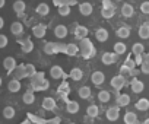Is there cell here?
<instances>
[{"instance_id": "1", "label": "cell", "mask_w": 149, "mask_h": 124, "mask_svg": "<svg viewBox=\"0 0 149 124\" xmlns=\"http://www.w3.org/2000/svg\"><path fill=\"white\" fill-rule=\"evenodd\" d=\"M111 88L113 89H116L117 92L120 91V89H123L124 86H126V79H124V76H121V75H117V76H114L113 79H111Z\"/></svg>"}, {"instance_id": "2", "label": "cell", "mask_w": 149, "mask_h": 124, "mask_svg": "<svg viewBox=\"0 0 149 124\" xmlns=\"http://www.w3.org/2000/svg\"><path fill=\"white\" fill-rule=\"evenodd\" d=\"M105 117L108 121H117L118 117H120V107H110L105 112Z\"/></svg>"}, {"instance_id": "3", "label": "cell", "mask_w": 149, "mask_h": 124, "mask_svg": "<svg viewBox=\"0 0 149 124\" xmlns=\"http://www.w3.org/2000/svg\"><path fill=\"white\" fill-rule=\"evenodd\" d=\"M101 61H102L105 66H111V64H114L116 61H117V54H116V53H110V51H107V53L102 54Z\"/></svg>"}, {"instance_id": "4", "label": "cell", "mask_w": 149, "mask_h": 124, "mask_svg": "<svg viewBox=\"0 0 149 124\" xmlns=\"http://www.w3.org/2000/svg\"><path fill=\"white\" fill-rule=\"evenodd\" d=\"M78 10H79V13H81L82 16H89V15H92V12H94V6H92L91 3H88V2H84V3H81V5L78 6Z\"/></svg>"}, {"instance_id": "5", "label": "cell", "mask_w": 149, "mask_h": 124, "mask_svg": "<svg viewBox=\"0 0 149 124\" xmlns=\"http://www.w3.org/2000/svg\"><path fill=\"white\" fill-rule=\"evenodd\" d=\"M45 34H47V26L42 25V24H38V25H35V26L32 28V35H34L35 38H38V39L44 38Z\"/></svg>"}, {"instance_id": "6", "label": "cell", "mask_w": 149, "mask_h": 124, "mask_svg": "<svg viewBox=\"0 0 149 124\" xmlns=\"http://www.w3.org/2000/svg\"><path fill=\"white\" fill-rule=\"evenodd\" d=\"M50 76L53 78V79H63V78H66V75H64V72H63V69H61V66H51V69H50Z\"/></svg>"}, {"instance_id": "7", "label": "cell", "mask_w": 149, "mask_h": 124, "mask_svg": "<svg viewBox=\"0 0 149 124\" xmlns=\"http://www.w3.org/2000/svg\"><path fill=\"white\" fill-rule=\"evenodd\" d=\"M91 80H92V83H94L95 86H100V85H102V83L105 82V75H104L102 72L97 70V72H94V73L91 75Z\"/></svg>"}, {"instance_id": "8", "label": "cell", "mask_w": 149, "mask_h": 124, "mask_svg": "<svg viewBox=\"0 0 149 124\" xmlns=\"http://www.w3.org/2000/svg\"><path fill=\"white\" fill-rule=\"evenodd\" d=\"M3 67L6 69L8 73H12V72L15 70V67H16V60H15V57H6V58L3 60Z\"/></svg>"}, {"instance_id": "9", "label": "cell", "mask_w": 149, "mask_h": 124, "mask_svg": "<svg viewBox=\"0 0 149 124\" xmlns=\"http://www.w3.org/2000/svg\"><path fill=\"white\" fill-rule=\"evenodd\" d=\"M67 34H69V29H67V26H66V25H57V26L54 28V35H56L58 39L66 38V37H67Z\"/></svg>"}, {"instance_id": "10", "label": "cell", "mask_w": 149, "mask_h": 124, "mask_svg": "<svg viewBox=\"0 0 149 124\" xmlns=\"http://www.w3.org/2000/svg\"><path fill=\"white\" fill-rule=\"evenodd\" d=\"M130 88H132V91L134 92V94H140V92H143V89H145V85H143V82L142 80H139V79H133L132 82H130Z\"/></svg>"}, {"instance_id": "11", "label": "cell", "mask_w": 149, "mask_h": 124, "mask_svg": "<svg viewBox=\"0 0 149 124\" xmlns=\"http://www.w3.org/2000/svg\"><path fill=\"white\" fill-rule=\"evenodd\" d=\"M108 37H110V34H108V31H107L105 28H98V29L95 31V38H97L100 42H105V41L108 39Z\"/></svg>"}, {"instance_id": "12", "label": "cell", "mask_w": 149, "mask_h": 124, "mask_svg": "<svg viewBox=\"0 0 149 124\" xmlns=\"http://www.w3.org/2000/svg\"><path fill=\"white\" fill-rule=\"evenodd\" d=\"M42 108L47 111H54L56 109V99L51 96H47L42 99Z\"/></svg>"}, {"instance_id": "13", "label": "cell", "mask_w": 149, "mask_h": 124, "mask_svg": "<svg viewBox=\"0 0 149 124\" xmlns=\"http://www.w3.org/2000/svg\"><path fill=\"white\" fill-rule=\"evenodd\" d=\"M79 102L78 101H67V104H66V111L69 112V114H78L79 112Z\"/></svg>"}, {"instance_id": "14", "label": "cell", "mask_w": 149, "mask_h": 124, "mask_svg": "<svg viewBox=\"0 0 149 124\" xmlns=\"http://www.w3.org/2000/svg\"><path fill=\"white\" fill-rule=\"evenodd\" d=\"M116 102H117V105H118L120 108H121V107H127V105L130 104V96H129L127 94H118Z\"/></svg>"}, {"instance_id": "15", "label": "cell", "mask_w": 149, "mask_h": 124, "mask_svg": "<svg viewBox=\"0 0 149 124\" xmlns=\"http://www.w3.org/2000/svg\"><path fill=\"white\" fill-rule=\"evenodd\" d=\"M69 78H70L72 80H74V82H78V80H81V79L84 78V72H82L79 67H73V69L70 70V73H69Z\"/></svg>"}, {"instance_id": "16", "label": "cell", "mask_w": 149, "mask_h": 124, "mask_svg": "<svg viewBox=\"0 0 149 124\" xmlns=\"http://www.w3.org/2000/svg\"><path fill=\"white\" fill-rule=\"evenodd\" d=\"M24 25H22V22H19V21H15L12 25H10V32L13 34V35H21V34H24Z\"/></svg>"}, {"instance_id": "17", "label": "cell", "mask_w": 149, "mask_h": 124, "mask_svg": "<svg viewBox=\"0 0 149 124\" xmlns=\"http://www.w3.org/2000/svg\"><path fill=\"white\" fill-rule=\"evenodd\" d=\"M21 50H22V53H25V54L32 53V51H34V42H32L29 38H26L24 42L21 41Z\"/></svg>"}, {"instance_id": "18", "label": "cell", "mask_w": 149, "mask_h": 124, "mask_svg": "<svg viewBox=\"0 0 149 124\" xmlns=\"http://www.w3.org/2000/svg\"><path fill=\"white\" fill-rule=\"evenodd\" d=\"M121 15H123L124 18H132V16L134 15V8H133L132 5H129V3H124V5L121 6Z\"/></svg>"}, {"instance_id": "19", "label": "cell", "mask_w": 149, "mask_h": 124, "mask_svg": "<svg viewBox=\"0 0 149 124\" xmlns=\"http://www.w3.org/2000/svg\"><path fill=\"white\" fill-rule=\"evenodd\" d=\"M8 89H9V92H12V94L19 92V89H21V80H19V79H12V80H9Z\"/></svg>"}, {"instance_id": "20", "label": "cell", "mask_w": 149, "mask_h": 124, "mask_svg": "<svg viewBox=\"0 0 149 124\" xmlns=\"http://www.w3.org/2000/svg\"><path fill=\"white\" fill-rule=\"evenodd\" d=\"M78 51H79V47H78L76 44H73V42H70V44H67V45L64 47V54H67V55H70V57L76 55Z\"/></svg>"}, {"instance_id": "21", "label": "cell", "mask_w": 149, "mask_h": 124, "mask_svg": "<svg viewBox=\"0 0 149 124\" xmlns=\"http://www.w3.org/2000/svg\"><path fill=\"white\" fill-rule=\"evenodd\" d=\"M78 95H79L82 99H89V98L92 96V89H91L89 86H82V88H79Z\"/></svg>"}, {"instance_id": "22", "label": "cell", "mask_w": 149, "mask_h": 124, "mask_svg": "<svg viewBox=\"0 0 149 124\" xmlns=\"http://www.w3.org/2000/svg\"><path fill=\"white\" fill-rule=\"evenodd\" d=\"M136 109H139V111H142V112H145V111H148L149 109V99H146V98H140L137 102H136Z\"/></svg>"}, {"instance_id": "23", "label": "cell", "mask_w": 149, "mask_h": 124, "mask_svg": "<svg viewBox=\"0 0 149 124\" xmlns=\"http://www.w3.org/2000/svg\"><path fill=\"white\" fill-rule=\"evenodd\" d=\"M25 9H26V5H25L24 0H16V2L13 3V10H15V13L22 15V13L25 12Z\"/></svg>"}, {"instance_id": "24", "label": "cell", "mask_w": 149, "mask_h": 124, "mask_svg": "<svg viewBox=\"0 0 149 124\" xmlns=\"http://www.w3.org/2000/svg\"><path fill=\"white\" fill-rule=\"evenodd\" d=\"M116 15V8H102L101 9V16L104 19H111Z\"/></svg>"}, {"instance_id": "25", "label": "cell", "mask_w": 149, "mask_h": 124, "mask_svg": "<svg viewBox=\"0 0 149 124\" xmlns=\"http://www.w3.org/2000/svg\"><path fill=\"white\" fill-rule=\"evenodd\" d=\"M57 12H58V15H60V16H69V15L72 13V8H70L69 5L63 3V5L57 6Z\"/></svg>"}, {"instance_id": "26", "label": "cell", "mask_w": 149, "mask_h": 124, "mask_svg": "<svg viewBox=\"0 0 149 124\" xmlns=\"http://www.w3.org/2000/svg\"><path fill=\"white\" fill-rule=\"evenodd\" d=\"M116 34H117V37L121 38V39L129 38V37H130V28H129V26H120V28L116 31Z\"/></svg>"}, {"instance_id": "27", "label": "cell", "mask_w": 149, "mask_h": 124, "mask_svg": "<svg viewBox=\"0 0 149 124\" xmlns=\"http://www.w3.org/2000/svg\"><path fill=\"white\" fill-rule=\"evenodd\" d=\"M123 120H124L126 124H136L137 123V115L134 112H132V111H127L124 114V118Z\"/></svg>"}, {"instance_id": "28", "label": "cell", "mask_w": 149, "mask_h": 124, "mask_svg": "<svg viewBox=\"0 0 149 124\" xmlns=\"http://www.w3.org/2000/svg\"><path fill=\"white\" fill-rule=\"evenodd\" d=\"M37 13L38 15H41V16H45V15H48L50 13V6L47 5V3H40L38 6H37Z\"/></svg>"}, {"instance_id": "29", "label": "cell", "mask_w": 149, "mask_h": 124, "mask_svg": "<svg viewBox=\"0 0 149 124\" xmlns=\"http://www.w3.org/2000/svg\"><path fill=\"white\" fill-rule=\"evenodd\" d=\"M15 76H16V79H24V78H26V72H25V64H21V66H16L15 67Z\"/></svg>"}, {"instance_id": "30", "label": "cell", "mask_w": 149, "mask_h": 124, "mask_svg": "<svg viewBox=\"0 0 149 124\" xmlns=\"http://www.w3.org/2000/svg\"><path fill=\"white\" fill-rule=\"evenodd\" d=\"M22 101H24L26 105L34 104V102H35V95H34V92H31V91L25 92V94H24V96H22Z\"/></svg>"}, {"instance_id": "31", "label": "cell", "mask_w": 149, "mask_h": 124, "mask_svg": "<svg viewBox=\"0 0 149 124\" xmlns=\"http://www.w3.org/2000/svg\"><path fill=\"white\" fill-rule=\"evenodd\" d=\"M44 53H45V54H48V55L56 54V44H54V42H51V41L45 42V44H44Z\"/></svg>"}, {"instance_id": "32", "label": "cell", "mask_w": 149, "mask_h": 124, "mask_svg": "<svg viewBox=\"0 0 149 124\" xmlns=\"http://www.w3.org/2000/svg\"><path fill=\"white\" fill-rule=\"evenodd\" d=\"M110 98H111V95H110L108 91H100L98 92V101L100 102L107 104V102H110Z\"/></svg>"}, {"instance_id": "33", "label": "cell", "mask_w": 149, "mask_h": 124, "mask_svg": "<svg viewBox=\"0 0 149 124\" xmlns=\"http://www.w3.org/2000/svg\"><path fill=\"white\" fill-rule=\"evenodd\" d=\"M139 37L142 39H148L149 38V24H145L139 28Z\"/></svg>"}, {"instance_id": "34", "label": "cell", "mask_w": 149, "mask_h": 124, "mask_svg": "<svg viewBox=\"0 0 149 124\" xmlns=\"http://www.w3.org/2000/svg\"><path fill=\"white\" fill-rule=\"evenodd\" d=\"M126 51H127V47H126L124 42H116V44H114V53H116L117 55L124 54Z\"/></svg>"}, {"instance_id": "35", "label": "cell", "mask_w": 149, "mask_h": 124, "mask_svg": "<svg viewBox=\"0 0 149 124\" xmlns=\"http://www.w3.org/2000/svg\"><path fill=\"white\" fill-rule=\"evenodd\" d=\"M98 112H100V108L97 107V105H89L88 108H86V114H88V117H92V118H95L97 115H98Z\"/></svg>"}, {"instance_id": "36", "label": "cell", "mask_w": 149, "mask_h": 124, "mask_svg": "<svg viewBox=\"0 0 149 124\" xmlns=\"http://www.w3.org/2000/svg\"><path fill=\"white\" fill-rule=\"evenodd\" d=\"M15 108L13 107H5V109H3V115H5V118H8V120H10V118H13L15 117Z\"/></svg>"}, {"instance_id": "37", "label": "cell", "mask_w": 149, "mask_h": 124, "mask_svg": "<svg viewBox=\"0 0 149 124\" xmlns=\"http://www.w3.org/2000/svg\"><path fill=\"white\" fill-rule=\"evenodd\" d=\"M74 34H76V37L78 38H85L86 35H88V28L86 26H78L76 28V32H74Z\"/></svg>"}, {"instance_id": "38", "label": "cell", "mask_w": 149, "mask_h": 124, "mask_svg": "<svg viewBox=\"0 0 149 124\" xmlns=\"http://www.w3.org/2000/svg\"><path fill=\"white\" fill-rule=\"evenodd\" d=\"M132 53L136 55V54H142V53H145V47H143V44H140V42H136V44H133V47H132Z\"/></svg>"}, {"instance_id": "39", "label": "cell", "mask_w": 149, "mask_h": 124, "mask_svg": "<svg viewBox=\"0 0 149 124\" xmlns=\"http://www.w3.org/2000/svg\"><path fill=\"white\" fill-rule=\"evenodd\" d=\"M25 72H26V78H31L35 72H37V69H35V66L34 64H25Z\"/></svg>"}, {"instance_id": "40", "label": "cell", "mask_w": 149, "mask_h": 124, "mask_svg": "<svg viewBox=\"0 0 149 124\" xmlns=\"http://www.w3.org/2000/svg\"><path fill=\"white\" fill-rule=\"evenodd\" d=\"M140 72L145 75H149V61H143L140 64Z\"/></svg>"}, {"instance_id": "41", "label": "cell", "mask_w": 149, "mask_h": 124, "mask_svg": "<svg viewBox=\"0 0 149 124\" xmlns=\"http://www.w3.org/2000/svg\"><path fill=\"white\" fill-rule=\"evenodd\" d=\"M140 12L145 15H149V2H143L140 5Z\"/></svg>"}, {"instance_id": "42", "label": "cell", "mask_w": 149, "mask_h": 124, "mask_svg": "<svg viewBox=\"0 0 149 124\" xmlns=\"http://www.w3.org/2000/svg\"><path fill=\"white\" fill-rule=\"evenodd\" d=\"M32 80H42L44 79V72H35L32 76H31Z\"/></svg>"}, {"instance_id": "43", "label": "cell", "mask_w": 149, "mask_h": 124, "mask_svg": "<svg viewBox=\"0 0 149 124\" xmlns=\"http://www.w3.org/2000/svg\"><path fill=\"white\" fill-rule=\"evenodd\" d=\"M6 45H8V37L0 34V48H5Z\"/></svg>"}, {"instance_id": "44", "label": "cell", "mask_w": 149, "mask_h": 124, "mask_svg": "<svg viewBox=\"0 0 149 124\" xmlns=\"http://www.w3.org/2000/svg\"><path fill=\"white\" fill-rule=\"evenodd\" d=\"M120 75L121 76H130V69L127 67V66H121V69H120Z\"/></svg>"}, {"instance_id": "45", "label": "cell", "mask_w": 149, "mask_h": 124, "mask_svg": "<svg viewBox=\"0 0 149 124\" xmlns=\"http://www.w3.org/2000/svg\"><path fill=\"white\" fill-rule=\"evenodd\" d=\"M124 66H127L129 69H132V67H134V66H136V63H134V60H132V58H127V60L124 61Z\"/></svg>"}, {"instance_id": "46", "label": "cell", "mask_w": 149, "mask_h": 124, "mask_svg": "<svg viewBox=\"0 0 149 124\" xmlns=\"http://www.w3.org/2000/svg\"><path fill=\"white\" fill-rule=\"evenodd\" d=\"M142 61H143L142 54H136V55H134V63H136V66H140V64H142Z\"/></svg>"}, {"instance_id": "47", "label": "cell", "mask_w": 149, "mask_h": 124, "mask_svg": "<svg viewBox=\"0 0 149 124\" xmlns=\"http://www.w3.org/2000/svg\"><path fill=\"white\" fill-rule=\"evenodd\" d=\"M102 8H114L113 0H102Z\"/></svg>"}, {"instance_id": "48", "label": "cell", "mask_w": 149, "mask_h": 124, "mask_svg": "<svg viewBox=\"0 0 149 124\" xmlns=\"http://www.w3.org/2000/svg\"><path fill=\"white\" fill-rule=\"evenodd\" d=\"M139 72H140V70H137V69H136V66H134V67H132V69H130V76H134V78H136V76L139 75Z\"/></svg>"}, {"instance_id": "49", "label": "cell", "mask_w": 149, "mask_h": 124, "mask_svg": "<svg viewBox=\"0 0 149 124\" xmlns=\"http://www.w3.org/2000/svg\"><path fill=\"white\" fill-rule=\"evenodd\" d=\"M64 3H66V5H69V6L72 8L73 5H76V3H78V0H66V2H64Z\"/></svg>"}, {"instance_id": "50", "label": "cell", "mask_w": 149, "mask_h": 124, "mask_svg": "<svg viewBox=\"0 0 149 124\" xmlns=\"http://www.w3.org/2000/svg\"><path fill=\"white\" fill-rule=\"evenodd\" d=\"M53 3H54L56 6H60V5H63L64 2H63V0H53Z\"/></svg>"}, {"instance_id": "51", "label": "cell", "mask_w": 149, "mask_h": 124, "mask_svg": "<svg viewBox=\"0 0 149 124\" xmlns=\"http://www.w3.org/2000/svg\"><path fill=\"white\" fill-rule=\"evenodd\" d=\"M60 89H61V91H70V88H69L66 83H64V85H61V86H60Z\"/></svg>"}, {"instance_id": "52", "label": "cell", "mask_w": 149, "mask_h": 124, "mask_svg": "<svg viewBox=\"0 0 149 124\" xmlns=\"http://www.w3.org/2000/svg\"><path fill=\"white\" fill-rule=\"evenodd\" d=\"M50 123H57V124H58V123H60V118H58V117H54L53 120H50Z\"/></svg>"}, {"instance_id": "53", "label": "cell", "mask_w": 149, "mask_h": 124, "mask_svg": "<svg viewBox=\"0 0 149 124\" xmlns=\"http://www.w3.org/2000/svg\"><path fill=\"white\" fill-rule=\"evenodd\" d=\"M3 26H5V19H3L2 16H0V29H2Z\"/></svg>"}, {"instance_id": "54", "label": "cell", "mask_w": 149, "mask_h": 124, "mask_svg": "<svg viewBox=\"0 0 149 124\" xmlns=\"http://www.w3.org/2000/svg\"><path fill=\"white\" fill-rule=\"evenodd\" d=\"M5 5H6V0H0V9H3Z\"/></svg>"}, {"instance_id": "55", "label": "cell", "mask_w": 149, "mask_h": 124, "mask_svg": "<svg viewBox=\"0 0 149 124\" xmlns=\"http://www.w3.org/2000/svg\"><path fill=\"white\" fill-rule=\"evenodd\" d=\"M2 83H3V79H2V76H0V86H2Z\"/></svg>"}, {"instance_id": "56", "label": "cell", "mask_w": 149, "mask_h": 124, "mask_svg": "<svg viewBox=\"0 0 149 124\" xmlns=\"http://www.w3.org/2000/svg\"><path fill=\"white\" fill-rule=\"evenodd\" d=\"M145 124H149V118H146V120H145Z\"/></svg>"}, {"instance_id": "57", "label": "cell", "mask_w": 149, "mask_h": 124, "mask_svg": "<svg viewBox=\"0 0 149 124\" xmlns=\"http://www.w3.org/2000/svg\"><path fill=\"white\" fill-rule=\"evenodd\" d=\"M116 2H121V0H116Z\"/></svg>"}, {"instance_id": "58", "label": "cell", "mask_w": 149, "mask_h": 124, "mask_svg": "<svg viewBox=\"0 0 149 124\" xmlns=\"http://www.w3.org/2000/svg\"><path fill=\"white\" fill-rule=\"evenodd\" d=\"M148 55H149V53H148Z\"/></svg>"}]
</instances>
